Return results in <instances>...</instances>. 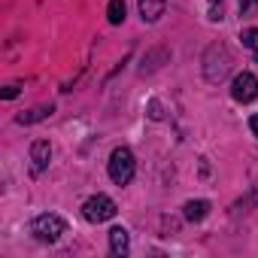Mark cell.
<instances>
[{"label": "cell", "mask_w": 258, "mask_h": 258, "mask_svg": "<svg viewBox=\"0 0 258 258\" xmlns=\"http://www.w3.org/2000/svg\"><path fill=\"white\" fill-rule=\"evenodd\" d=\"M127 249H131V237H127L124 228H112L109 231V252L112 255H127Z\"/></svg>", "instance_id": "ba28073f"}, {"label": "cell", "mask_w": 258, "mask_h": 258, "mask_svg": "<svg viewBox=\"0 0 258 258\" xmlns=\"http://www.w3.org/2000/svg\"><path fill=\"white\" fill-rule=\"evenodd\" d=\"M16 94H19V85H7V88H4V97H7V100H13Z\"/></svg>", "instance_id": "2e32d148"}, {"label": "cell", "mask_w": 258, "mask_h": 258, "mask_svg": "<svg viewBox=\"0 0 258 258\" xmlns=\"http://www.w3.org/2000/svg\"><path fill=\"white\" fill-rule=\"evenodd\" d=\"M231 64H234L231 61V49L225 43H213L207 49V55H204V76H207V82L219 85L231 73Z\"/></svg>", "instance_id": "6da1fadb"}, {"label": "cell", "mask_w": 258, "mask_h": 258, "mask_svg": "<svg viewBox=\"0 0 258 258\" xmlns=\"http://www.w3.org/2000/svg\"><path fill=\"white\" fill-rule=\"evenodd\" d=\"M109 179L115 182V185H127L134 179V173H137V161H134V152L127 149V146H118V149H112V155H109Z\"/></svg>", "instance_id": "7a4b0ae2"}, {"label": "cell", "mask_w": 258, "mask_h": 258, "mask_svg": "<svg viewBox=\"0 0 258 258\" xmlns=\"http://www.w3.org/2000/svg\"><path fill=\"white\" fill-rule=\"evenodd\" d=\"M31 231H34V237H37V240H43V243H55V240L67 231V225H64V219H61V216H55V213H43V216H37V219H34Z\"/></svg>", "instance_id": "277c9868"}, {"label": "cell", "mask_w": 258, "mask_h": 258, "mask_svg": "<svg viewBox=\"0 0 258 258\" xmlns=\"http://www.w3.org/2000/svg\"><path fill=\"white\" fill-rule=\"evenodd\" d=\"M255 94H258V79H255L249 70L237 73V76H234V82H231V97H234L237 103H252V100H255Z\"/></svg>", "instance_id": "5b68a950"}, {"label": "cell", "mask_w": 258, "mask_h": 258, "mask_svg": "<svg viewBox=\"0 0 258 258\" xmlns=\"http://www.w3.org/2000/svg\"><path fill=\"white\" fill-rule=\"evenodd\" d=\"M258 7V0H240V13H252Z\"/></svg>", "instance_id": "5bb4252c"}, {"label": "cell", "mask_w": 258, "mask_h": 258, "mask_svg": "<svg viewBox=\"0 0 258 258\" xmlns=\"http://www.w3.org/2000/svg\"><path fill=\"white\" fill-rule=\"evenodd\" d=\"M182 216H185L188 222H204V219L210 216V204H207V201H188V204L182 207Z\"/></svg>", "instance_id": "9c48e42d"}, {"label": "cell", "mask_w": 258, "mask_h": 258, "mask_svg": "<svg viewBox=\"0 0 258 258\" xmlns=\"http://www.w3.org/2000/svg\"><path fill=\"white\" fill-rule=\"evenodd\" d=\"M149 115H152V118H161V103H158V100L149 103Z\"/></svg>", "instance_id": "9a60e30c"}, {"label": "cell", "mask_w": 258, "mask_h": 258, "mask_svg": "<svg viewBox=\"0 0 258 258\" xmlns=\"http://www.w3.org/2000/svg\"><path fill=\"white\" fill-rule=\"evenodd\" d=\"M222 19V0H210V22Z\"/></svg>", "instance_id": "4fadbf2b"}, {"label": "cell", "mask_w": 258, "mask_h": 258, "mask_svg": "<svg viewBox=\"0 0 258 258\" xmlns=\"http://www.w3.org/2000/svg\"><path fill=\"white\" fill-rule=\"evenodd\" d=\"M115 213H118V210H115V201L106 198V195H91V198L82 204V216H85L88 222H94V225L109 222Z\"/></svg>", "instance_id": "3957f363"}, {"label": "cell", "mask_w": 258, "mask_h": 258, "mask_svg": "<svg viewBox=\"0 0 258 258\" xmlns=\"http://www.w3.org/2000/svg\"><path fill=\"white\" fill-rule=\"evenodd\" d=\"M137 7H140V16H143V22L155 25V22L164 16V10H167V0H137Z\"/></svg>", "instance_id": "52a82bcc"}, {"label": "cell", "mask_w": 258, "mask_h": 258, "mask_svg": "<svg viewBox=\"0 0 258 258\" xmlns=\"http://www.w3.org/2000/svg\"><path fill=\"white\" fill-rule=\"evenodd\" d=\"M49 158H52V146H49V140H37V143L31 146V170L40 176V173L49 167Z\"/></svg>", "instance_id": "8992f818"}, {"label": "cell", "mask_w": 258, "mask_h": 258, "mask_svg": "<svg viewBox=\"0 0 258 258\" xmlns=\"http://www.w3.org/2000/svg\"><path fill=\"white\" fill-rule=\"evenodd\" d=\"M240 40H243L246 49H252V52L258 55V28H246V31L240 34Z\"/></svg>", "instance_id": "7c38bea8"}, {"label": "cell", "mask_w": 258, "mask_h": 258, "mask_svg": "<svg viewBox=\"0 0 258 258\" xmlns=\"http://www.w3.org/2000/svg\"><path fill=\"white\" fill-rule=\"evenodd\" d=\"M249 127H252V134H255V137H258V112H255V115H252V118H249Z\"/></svg>", "instance_id": "e0dca14e"}, {"label": "cell", "mask_w": 258, "mask_h": 258, "mask_svg": "<svg viewBox=\"0 0 258 258\" xmlns=\"http://www.w3.org/2000/svg\"><path fill=\"white\" fill-rule=\"evenodd\" d=\"M49 115H52V106H37V109H31V112H22L16 121H19V124H34V121L49 118Z\"/></svg>", "instance_id": "30bf717a"}, {"label": "cell", "mask_w": 258, "mask_h": 258, "mask_svg": "<svg viewBox=\"0 0 258 258\" xmlns=\"http://www.w3.org/2000/svg\"><path fill=\"white\" fill-rule=\"evenodd\" d=\"M106 19H109V25H121L124 22V0H109Z\"/></svg>", "instance_id": "8fae6325"}]
</instances>
